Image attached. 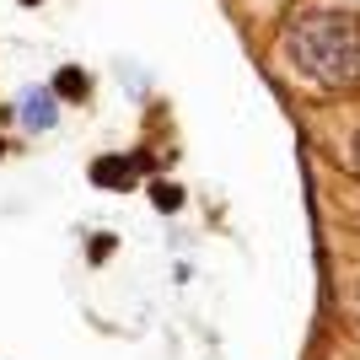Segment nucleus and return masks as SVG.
<instances>
[{
    "instance_id": "f257e3e1",
    "label": "nucleus",
    "mask_w": 360,
    "mask_h": 360,
    "mask_svg": "<svg viewBox=\"0 0 360 360\" xmlns=\"http://www.w3.org/2000/svg\"><path fill=\"white\" fill-rule=\"evenodd\" d=\"M280 54H285L290 75L317 91L360 86V11L296 6L280 27Z\"/></svg>"
},
{
    "instance_id": "f03ea898",
    "label": "nucleus",
    "mask_w": 360,
    "mask_h": 360,
    "mask_svg": "<svg viewBox=\"0 0 360 360\" xmlns=\"http://www.w3.org/2000/svg\"><path fill=\"white\" fill-rule=\"evenodd\" d=\"M11 113L27 135H49V129L60 124V97H54V86H22Z\"/></svg>"
},
{
    "instance_id": "7ed1b4c3",
    "label": "nucleus",
    "mask_w": 360,
    "mask_h": 360,
    "mask_svg": "<svg viewBox=\"0 0 360 360\" xmlns=\"http://www.w3.org/2000/svg\"><path fill=\"white\" fill-rule=\"evenodd\" d=\"M49 86H54V97H60V103H86L91 81H86V70H81V65H65V70L54 75Z\"/></svg>"
},
{
    "instance_id": "20e7f679",
    "label": "nucleus",
    "mask_w": 360,
    "mask_h": 360,
    "mask_svg": "<svg viewBox=\"0 0 360 360\" xmlns=\"http://www.w3.org/2000/svg\"><path fill=\"white\" fill-rule=\"evenodd\" d=\"M91 183H103V188H135V162H91Z\"/></svg>"
},
{
    "instance_id": "39448f33",
    "label": "nucleus",
    "mask_w": 360,
    "mask_h": 360,
    "mask_svg": "<svg viewBox=\"0 0 360 360\" xmlns=\"http://www.w3.org/2000/svg\"><path fill=\"white\" fill-rule=\"evenodd\" d=\"M150 199H156V210H162V215L183 210V194H178V188H172V183H156V188H150Z\"/></svg>"
},
{
    "instance_id": "423d86ee",
    "label": "nucleus",
    "mask_w": 360,
    "mask_h": 360,
    "mask_svg": "<svg viewBox=\"0 0 360 360\" xmlns=\"http://www.w3.org/2000/svg\"><path fill=\"white\" fill-rule=\"evenodd\" d=\"M345 167H349V172H360V124L349 129V146H345Z\"/></svg>"
},
{
    "instance_id": "0eeeda50",
    "label": "nucleus",
    "mask_w": 360,
    "mask_h": 360,
    "mask_svg": "<svg viewBox=\"0 0 360 360\" xmlns=\"http://www.w3.org/2000/svg\"><path fill=\"white\" fill-rule=\"evenodd\" d=\"M108 253H113V237H108V231H103V237H91V264H103Z\"/></svg>"
},
{
    "instance_id": "6e6552de",
    "label": "nucleus",
    "mask_w": 360,
    "mask_h": 360,
    "mask_svg": "<svg viewBox=\"0 0 360 360\" xmlns=\"http://www.w3.org/2000/svg\"><path fill=\"white\" fill-rule=\"evenodd\" d=\"M349 307H355V317H360V285H355V290H349Z\"/></svg>"
},
{
    "instance_id": "1a4fd4ad",
    "label": "nucleus",
    "mask_w": 360,
    "mask_h": 360,
    "mask_svg": "<svg viewBox=\"0 0 360 360\" xmlns=\"http://www.w3.org/2000/svg\"><path fill=\"white\" fill-rule=\"evenodd\" d=\"M22 6H44V0H22Z\"/></svg>"
}]
</instances>
